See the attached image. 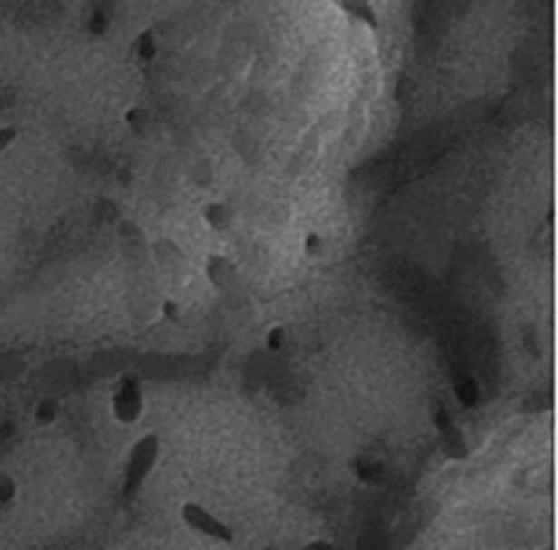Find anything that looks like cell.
<instances>
[{"label":"cell","instance_id":"obj_1","mask_svg":"<svg viewBox=\"0 0 558 550\" xmlns=\"http://www.w3.org/2000/svg\"><path fill=\"white\" fill-rule=\"evenodd\" d=\"M154 459H157V439L154 436H145L142 441H138V446L133 448L132 459H129V467H126V492L138 490V485L145 480V476L150 474V468L154 467Z\"/></svg>","mask_w":558,"mask_h":550},{"label":"cell","instance_id":"obj_2","mask_svg":"<svg viewBox=\"0 0 558 550\" xmlns=\"http://www.w3.org/2000/svg\"><path fill=\"white\" fill-rule=\"evenodd\" d=\"M182 520H185L190 527L197 529V532L210 536V539L227 541V544L234 539V536H231V529L220 523L218 517L210 516V513L199 507V504H185V507H182Z\"/></svg>","mask_w":558,"mask_h":550},{"label":"cell","instance_id":"obj_3","mask_svg":"<svg viewBox=\"0 0 558 550\" xmlns=\"http://www.w3.org/2000/svg\"><path fill=\"white\" fill-rule=\"evenodd\" d=\"M15 138H17V129H15V126H0V154L10 148Z\"/></svg>","mask_w":558,"mask_h":550},{"label":"cell","instance_id":"obj_4","mask_svg":"<svg viewBox=\"0 0 558 550\" xmlns=\"http://www.w3.org/2000/svg\"><path fill=\"white\" fill-rule=\"evenodd\" d=\"M12 497H15V483H12L10 478H5V476H0V504L10 501Z\"/></svg>","mask_w":558,"mask_h":550}]
</instances>
